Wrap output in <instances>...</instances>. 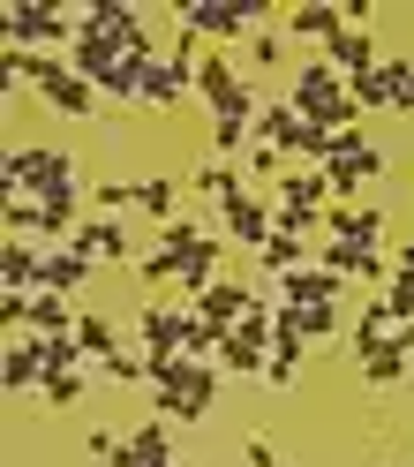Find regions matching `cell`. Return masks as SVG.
I'll use <instances>...</instances> for the list:
<instances>
[{
	"instance_id": "1",
	"label": "cell",
	"mask_w": 414,
	"mask_h": 467,
	"mask_svg": "<svg viewBox=\"0 0 414 467\" xmlns=\"http://www.w3.org/2000/svg\"><path fill=\"white\" fill-rule=\"evenodd\" d=\"M143 362H151V415H166L173 430H189L219 407V385H226L219 362H196V355H143Z\"/></svg>"
},
{
	"instance_id": "2",
	"label": "cell",
	"mask_w": 414,
	"mask_h": 467,
	"mask_svg": "<svg viewBox=\"0 0 414 467\" xmlns=\"http://www.w3.org/2000/svg\"><path fill=\"white\" fill-rule=\"evenodd\" d=\"M286 106L302 113L309 129H324V136H347V129H362V113H354L347 76H339L332 61H324V53H316V61H302V68L286 76Z\"/></svg>"
},
{
	"instance_id": "3",
	"label": "cell",
	"mask_w": 414,
	"mask_h": 467,
	"mask_svg": "<svg viewBox=\"0 0 414 467\" xmlns=\"http://www.w3.org/2000/svg\"><path fill=\"white\" fill-rule=\"evenodd\" d=\"M173 23L196 31L203 46L233 53V46H249L256 31H272V8H249V0H173Z\"/></svg>"
},
{
	"instance_id": "4",
	"label": "cell",
	"mask_w": 414,
	"mask_h": 467,
	"mask_svg": "<svg viewBox=\"0 0 414 467\" xmlns=\"http://www.w3.org/2000/svg\"><path fill=\"white\" fill-rule=\"evenodd\" d=\"M0 38L23 46V53H68L83 38V8H53V0H8V16H0Z\"/></svg>"
},
{
	"instance_id": "5",
	"label": "cell",
	"mask_w": 414,
	"mask_h": 467,
	"mask_svg": "<svg viewBox=\"0 0 414 467\" xmlns=\"http://www.w3.org/2000/svg\"><path fill=\"white\" fill-rule=\"evenodd\" d=\"M0 173H8V189H16V196H83L76 159L61 151V143H16Z\"/></svg>"
},
{
	"instance_id": "6",
	"label": "cell",
	"mask_w": 414,
	"mask_h": 467,
	"mask_svg": "<svg viewBox=\"0 0 414 467\" xmlns=\"http://www.w3.org/2000/svg\"><path fill=\"white\" fill-rule=\"evenodd\" d=\"M189 332H196V302L189 295H151L136 309V347L143 355H189Z\"/></svg>"
},
{
	"instance_id": "7",
	"label": "cell",
	"mask_w": 414,
	"mask_h": 467,
	"mask_svg": "<svg viewBox=\"0 0 414 467\" xmlns=\"http://www.w3.org/2000/svg\"><path fill=\"white\" fill-rule=\"evenodd\" d=\"M316 173H324V189H332V203H354V196H362V182H377V173H384V151H377L362 129H347Z\"/></svg>"
},
{
	"instance_id": "8",
	"label": "cell",
	"mask_w": 414,
	"mask_h": 467,
	"mask_svg": "<svg viewBox=\"0 0 414 467\" xmlns=\"http://www.w3.org/2000/svg\"><path fill=\"white\" fill-rule=\"evenodd\" d=\"M181 99H196V61H181V53H159L151 68H143V113H173Z\"/></svg>"
},
{
	"instance_id": "9",
	"label": "cell",
	"mask_w": 414,
	"mask_h": 467,
	"mask_svg": "<svg viewBox=\"0 0 414 467\" xmlns=\"http://www.w3.org/2000/svg\"><path fill=\"white\" fill-rule=\"evenodd\" d=\"M256 295L294 302V309H324V302L347 295V272H332V265H302V272H286V279H272V286H256Z\"/></svg>"
},
{
	"instance_id": "10",
	"label": "cell",
	"mask_w": 414,
	"mask_h": 467,
	"mask_svg": "<svg viewBox=\"0 0 414 467\" xmlns=\"http://www.w3.org/2000/svg\"><path fill=\"white\" fill-rule=\"evenodd\" d=\"M212 219H219V234H226L233 249H264V242H272V226H279V203H264V196H233L226 212H212Z\"/></svg>"
},
{
	"instance_id": "11",
	"label": "cell",
	"mask_w": 414,
	"mask_h": 467,
	"mask_svg": "<svg viewBox=\"0 0 414 467\" xmlns=\"http://www.w3.org/2000/svg\"><path fill=\"white\" fill-rule=\"evenodd\" d=\"M38 99H46L53 113H61V121H91V113H98V83H83V76L61 61V68H53V76L38 83Z\"/></svg>"
},
{
	"instance_id": "12",
	"label": "cell",
	"mask_w": 414,
	"mask_h": 467,
	"mask_svg": "<svg viewBox=\"0 0 414 467\" xmlns=\"http://www.w3.org/2000/svg\"><path fill=\"white\" fill-rule=\"evenodd\" d=\"M68 249H83L91 265H136V242H129V226H121V219H83Z\"/></svg>"
},
{
	"instance_id": "13",
	"label": "cell",
	"mask_w": 414,
	"mask_h": 467,
	"mask_svg": "<svg viewBox=\"0 0 414 467\" xmlns=\"http://www.w3.org/2000/svg\"><path fill=\"white\" fill-rule=\"evenodd\" d=\"M249 309H256V286H242V279H212L196 295V317H203V325H219V332H233Z\"/></svg>"
},
{
	"instance_id": "14",
	"label": "cell",
	"mask_w": 414,
	"mask_h": 467,
	"mask_svg": "<svg viewBox=\"0 0 414 467\" xmlns=\"http://www.w3.org/2000/svg\"><path fill=\"white\" fill-rule=\"evenodd\" d=\"M0 286H8V295H38L46 286V242H16L8 234V249H0Z\"/></svg>"
},
{
	"instance_id": "15",
	"label": "cell",
	"mask_w": 414,
	"mask_h": 467,
	"mask_svg": "<svg viewBox=\"0 0 414 467\" xmlns=\"http://www.w3.org/2000/svg\"><path fill=\"white\" fill-rule=\"evenodd\" d=\"M339 332V302H324V309H294V302H279V317H272V339H302V347H316V339H332Z\"/></svg>"
},
{
	"instance_id": "16",
	"label": "cell",
	"mask_w": 414,
	"mask_h": 467,
	"mask_svg": "<svg viewBox=\"0 0 414 467\" xmlns=\"http://www.w3.org/2000/svg\"><path fill=\"white\" fill-rule=\"evenodd\" d=\"M272 203H279V212H316V219H324V212H332V189H324V173H316V166H286Z\"/></svg>"
},
{
	"instance_id": "17",
	"label": "cell",
	"mask_w": 414,
	"mask_h": 467,
	"mask_svg": "<svg viewBox=\"0 0 414 467\" xmlns=\"http://www.w3.org/2000/svg\"><path fill=\"white\" fill-rule=\"evenodd\" d=\"M242 83H249V76H242V61H233V53H219V46L203 53V61H196V99L212 106V113H219V106H226L233 91H242Z\"/></svg>"
},
{
	"instance_id": "18",
	"label": "cell",
	"mask_w": 414,
	"mask_h": 467,
	"mask_svg": "<svg viewBox=\"0 0 414 467\" xmlns=\"http://www.w3.org/2000/svg\"><path fill=\"white\" fill-rule=\"evenodd\" d=\"M189 189H196L203 203H219V212H226V203H233V196H249V173H242V166H233V159H203V166L189 173Z\"/></svg>"
},
{
	"instance_id": "19",
	"label": "cell",
	"mask_w": 414,
	"mask_h": 467,
	"mask_svg": "<svg viewBox=\"0 0 414 467\" xmlns=\"http://www.w3.org/2000/svg\"><path fill=\"white\" fill-rule=\"evenodd\" d=\"M324 61H332V68L354 83V76H377V68H384V53H377V38H369V31H339L332 46H324Z\"/></svg>"
},
{
	"instance_id": "20",
	"label": "cell",
	"mask_w": 414,
	"mask_h": 467,
	"mask_svg": "<svg viewBox=\"0 0 414 467\" xmlns=\"http://www.w3.org/2000/svg\"><path fill=\"white\" fill-rule=\"evenodd\" d=\"M347 31V8H332V0H302V8H286V38H316L332 46Z\"/></svg>"
},
{
	"instance_id": "21",
	"label": "cell",
	"mask_w": 414,
	"mask_h": 467,
	"mask_svg": "<svg viewBox=\"0 0 414 467\" xmlns=\"http://www.w3.org/2000/svg\"><path fill=\"white\" fill-rule=\"evenodd\" d=\"M0 385H8V400H23V392H38V385H46L38 339H8V355H0Z\"/></svg>"
},
{
	"instance_id": "22",
	"label": "cell",
	"mask_w": 414,
	"mask_h": 467,
	"mask_svg": "<svg viewBox=\"0 0 414 467\" xmlns=\"http://www.w3.org/2000/svg\"><path fill=\"white\" fill-rule=\"evenodd\" d=\"M256 265H264V286H272V279H286V272H302V265H309V234L272 226V242L256 249Z\"/></svg>"
},
{
	"instance_id": "23",
	"label": "cell",
	"mask_w": 414,
	"mask_h": 467,
	"mask_svg": "<svg viewBox=\"0 0 414 467\" xmlns=\"http://www.w3.org/2000/svg\"><path fill=\"white\" fill-rule=\"evenodd\" d=\"M136 219H151V226L181 219V182H173V173H143L136 182Z\"/></svg>"
},
{
	"instance_id": "24",
	"label": "cell",
	"mask_w": 414,
	"mask_h": 467,
	"mask_svg": "<svg viewBox=\"0 0 414 467\" xmlns=\"http://www.w3.org/2000/svg\"><path fill=\"white\" fill-rule=\"evenodd\" d=\"M392 325H399V317L384 309V302H362V317H354V332H347V355H354V362H369L377 347H392Z\"/></svg>"
},
{
	"instance_id": "25",
	"label": "cell",
	"mask_w": 414,
	"mask_h": 467,
	"mask_svg": "<svg viewBox=\"0 0 414 467\" xmlns=\"http://www.w3.org/2000/svg\"><path fill=\"white\" fill-rule=\"evenodd\" d=\"M76 302L68 295H53V286H38V295H31V339H61V332H76Z\"/></svg>"
},
{
	"instance_id": "26",
	"label": "cell",
	"mask_w": 414,
	"mask_h": 467,
	"mask_svg": "<svg viewBox=\"0 0 414 467\" xmlns=\"http://www.w3.org/2000/svg\"><path fill=\"white\" fill-rule=\"evenodd\" d=\"M91 272H98V265H91L83 249H68V242H61V249H46V286H53V295H76V286H91Z\"/></svg>"
},
{
	"instance_id": "27",
	"label": "cell",
	"mask_w": 414,
	"mask_h": 467,
	"mask_svg": "<svg viewBox=\"0 0 414 467\" xmlns=\"http://www.w3.org/2000/svg\"><path fill=\"white\" fill-rule=\"evenodd\" d=\"M68 68H76L83 83H98V91H106V76H113V68H121V53H113L106 38H91V31H83V38L68 46Z\"/></svg>"
},
{
	"instance_id": "28",
	"label": "cell",
	"mask_w": 414,
	"mask_h": 467,
	"mask_svg": "<svg viewBox=\"0 0 414 467\" xmlns=\"http://www.w3.org/2000/svg\"><path fill=\"white\" fill-rule=\"evenodd\" d=\"M91 377H98V362H91V369H61V377H46V385H38L46 415H61V407H83V392H91Z\"/></svg>"
},
{
	"instance_id": "29",
	"label": "cell",
	"mask_w": 414,
	"mask_h": 467,
	"mask_svg": "<svg viewBox=\"0 0 414 467\" xmlns=\"http://www.w3.org/2000/svg\"><path fill=\"white\" fill-rule=\"evenodd\" d=\"M407 369H414V355H407V347H377V355L362 362L369 392H399V385H407Z\"/></svg>"
},
{
	"instance_id": "30",
	"label": "cell",
	"mask_w": 414,
	"mask_h": 467,
	"mask_svg": "<svg viewBox=\"0 0 414 467\" xmlns=\"http://www.w3.org/2000/svg\"><path fill=\"white\" fill-rule=\"evenodd\" d=\"M384 99H392V113H399V121H414V61H407V53H384Z\"/></svg>"
},
{
	"instance_id": "31",
	"label": "cell",
	"mask_w": 414,
	"mask_h": 467,
	"mask_svg": "<svg viewBox=\"0 0 414 467\" xmlns=\"http://www.w3.org/2000/svg\"><path fill=\"white\" fill-rule=\"evenodd\" d=\"M76 339H83V355H91V362L121 355V325H113V317H91V309H83V317H76Z\"/></svg>"
},
{
	"instance_id": "32",
	"label": "cell",
	"mask_w": 414,
	"mask_h": 467,
	"mask_svg": "<svg viewBox=\"0 0 414 467\" xmlns=\"http://www.w3.org/2000/svg\"><path fill=\"white\" fill-rule=\"evenodd\" d=\"M129 452H136V460H181V452H173V422H166V415L136 422V430H129Z\"/></svg>"
},
{
	"instance_id": "33",
	"label": "cell",
	"mask_w": 414,
	"mask_h": 467,
	"mask_svg": "<svg viewBox=\"0 0 414 467\" xmlns=\"http://www.w3.org/2000/svg\"><path fill=\"white\" fill-rule=\"evenodd\" d=\"M0 226H8L16 242H38V226H46V203H38V196H16V189H8V212H0Z\"/></svg>"
},
{
	"instance_id": "34",
	"label": "cell",
	"mask_w": 414,
	"mask_h": 467,
	"mask_svg": "<svg viewBox=\"0 0 414 467\" xmlns=\"http://www.w3.org/2000/svg\"><path fill=\"white\" fill-rule=\"evenodd\" d=\"M83 196H91L98 219H129V212H136V182H91Z\"/></svg>"
},
{
	"instance_id": "35",
	"label": "cell",
	"mask_w": 414,
	"mask_h": 467,
	"mask_svg": "<svg viewBox=\"0 0 414 467\" xmlns=\"http://www.w3.org/2000/svg\"><path fill=\"white\" fill-rule=\"evenodd\" d=\"M279 61H286V38H279V31H256V38L242 46V68H256V76H279Z\"/></svg>"
},
{
	"instance_id": "36",
	"label": "cell",
	"mask_w": 414,
	"mask_h": 467,
	"mask_svg": "<svg viewBox=\"0 0 414 467\" xmlns=\"http://www.w3.org/2000/svg\"><path fill=\"white\" fill-rule=\"evenodd\" d=\"M98 377H113V385H151V362L121 347V355H106V362H98Z\"/></svg>"
},
{
	"instance_id": "37",
	"label": "cell",
	"mask_w": 414,
	"mask_h": 467,
	"mask_svg": "<svg viewBox=\"0 0 414 467\" xmlns=\"http://www.w3.org/2000/svg\"><path fill=\"white\" fill-rule=\"evenodd\" d=\"M354 113H392V99H384V76H354Z\"/></svg>"
},
{
	"instance_id": "38",
	"label": "cell",
	"mask_w": 414,
	"mask_h": 467,
	"mask_svg": "<svg viewBox=\"0 0 414 467\" xmlns=\"http://www.w3.org/2000/svg\"><path fill=\"white\" fill-rule=\"evenodd\" d=\"M242 460H249V467H272L279 452H272V445H264V437H249V445H242Z\"/></svg>"
},
{
	"instance_id": "39",
	"label": "cell",
	"mask_w": 414,
	"mask_h": 467,
	"mask_svg": "<svg viewBox=\"0 0 414 467\" xmlns=\"http://www.w3.org/2000/svg\"><path fill=\"white\" fill-rule=\"evenodd\" d=\"M392 347H407V355H414V317H399V325H392Z\"/></svg>"
},
{
	"instance_id": "40",
	"label": "cell",
	"mask_w": 414,
	"mask_h": 467,
	"mask_svg": "<svg viewBox=\"0 0 414 467\" xmlns=\"http://www.w3.org/2000/svg\"><path fill=\"white\" fill-rule=\"evenodd\" d=\"M98 467H143V460L129 452V437H121V452H113V460H98Z\"/></svg>"
},
{
	"instance_id": "41",
	"label": "cell",
	"mask_w": 414,
	"mask_h": 467,
	"mask_svg": "<svg viewBox=\"0 0 414 467\" xmlns=\"http://www.w3.org/2000/svg\"><path fill=\"white\" fill-rule=\"evenodd\" d=\"M272 467H286V460H272Z\"/></svg>"
}]
</instances>
